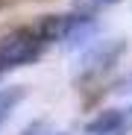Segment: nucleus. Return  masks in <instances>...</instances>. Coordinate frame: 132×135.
<instances>
[{"label": "nucleus", "instance_id": "nucleus-1", "mask_svg": "<svg viewBox=\"0 0 132 135\" xmlns=\"http://www.w3.org/2000/svg\"><path fill=\"white\" fill-rule=\"evenodd\" d=\"M50 44L53 41L47 38L41 21L38 24H21V27L3 30L0 32V74L35 62Z\"/></svg>", "mask_w": 132, "mask_h": 135}, {"label": "nucleus", "instance_id": "nucleus-2", "mask_svg": "<svg viewBox=\"0 0 132 135\" xmlns=\"http://www.w3.org/2000/svg\"><path fill=\"white\" fill-rule=\"evenodd\" d=\"M123 53H126V41L123 38H97V41H88L82 47V53L76 56V62H74V79L76 82L100 79L103 74H109L120 62Z\"/></svg>", "mask_w": 132, "mask_h": 135}, {"label": "nucleus", "instance_id": "nucleus-3", "mask_svg": "<svg viewBox=\"0 0 132 135\" xmlns=\"http://www.w3.org/2000/svg\"><path fill=\"white\" fill-rule=\"evenodd\" d=\"M27 97V88L24 85H9V88H0V129L9 120V115L18 109V103Z\"/></svg>", "mask_w": 132, "mask_h": 135}, {"label": "nucleus", "instance_id": "nucleus-4", "mask_svg": "<svg viewBox=\"0 0 132 135\" xmlns=\"http://www.w3.org/2000/svg\"><path fill=\"white\" fill-rule=\"evenodd\" d=\"M115 3H120V0H74V9L76 12H88V15H97L103 9H112Z\"/></svg>", "mask_w": 132, "mask_h": 135}, {"label": "nucleus", "instance_id": "nucleus-5", "mask_svg": "<svg viewBox=\"0 0 132 135\" xmlns=\"http://www.w3.org/2000/svg\"><path fill=\"white\" fill-rule=\"evenodd\" d=\"M59 135H65V132H59Z\"/></svg>", "mask_w": 132, "mask_h": 135}]
</instances>
